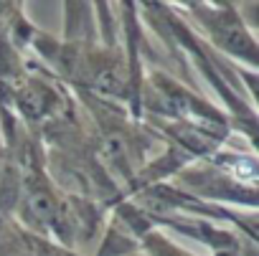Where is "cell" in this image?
Instances as JSON below:
<instances>
[{
  "mask_svg": "<svg viewBox=\"0 0 259 256\" xmlns=\"http://www.w3.org/2000/svg\"><path fill=\"white\" fill-rule=\"evenodd\" d=\"M178 13H191L196 21L203 41L213 54H224L226 59H234L249 71L256 69L259 61V48L254 31L246 26L241 8L234 3H186V6H173Z\"/></svg>",
  "mask_w": 259,
  "mask_h": 256,
  "instance_id": "obj_1",
  "label": "cell"
}]
</instances>
